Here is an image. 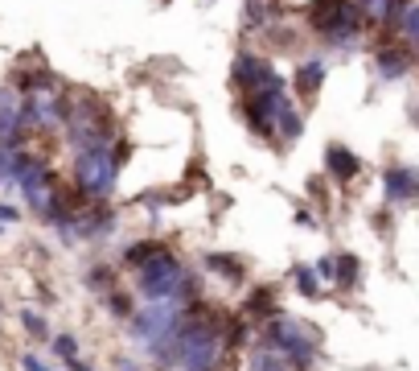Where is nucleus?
<instances>
[{"label":"nucleus","mask_w":419,"mask_h":371,"mask_svg":"<svg viewBox=\"0 0 419 371\" xmlns=\"http://www.w3.org/2000/svg\"><path fill=\"white\" fill-rule=\"evenodd\" d=\"M132 289H136L144 301H177V305H189V301L202 297V276L189 272L173 247H164L161 256H152L148 264L136 269Z\"/></svg>","instance_id":"obj_1"},{"label":"nucleus","mask_w":419,"mask_h":371,"mask_svg":"<svg viewBox=\"0 0 419 371\" xmlns=\"http://www.w3.org/2000/svg\"><path fill=\"white\" fill-rule=\"evenodd\" d=\"M111 141H116V136H111ZM111 141L74 153V190L87 198V202H107L111 190H116V177H119L123 165L116 161Z\"/></svg>","instance_id":"obj_2"},{"label":"nucleus","mask_w":419,"mask_h":371,"mask_svg":"<svg viewBox=\"0 0 419 371\" xmlns=\"http://www.w3.org/2000/svg\"><path fill=\"white\" fill-rule=\"evenodd\" d=\"M259 346L284 355L292 371H312V363H317V334L300 322H292L288 314L259 326Z\"/></svg>","instance_id":"obj_3"},{"label":"nucleus","mask_w":419,"mask_h":371,"mask_svg":"<svg viewBox=\"0 0 419 371\" xmlns=\"http://www.w3.org/2000/svg\"><path fill=\"white\" fill-rule=\"evenodd\" d=\"M62 132H66V148L78 153V148L111 141V136H116V124L107 116L103 99H95L91 91H83V95L70 99V116H66V124H62Z\"/></svg>","instance_id":"obj_4"},{"label":"nucleus","mask_w":419,"mask_h":371,"mask_svg":"<svg viewBox=\"0 0 419 371\" xmlns=\"http://www.w3.org/2000/svg\"><path fill=\"white\" fill-rule=\"evenodd\" d=\"M181 322H186V305H177V301H144V305H136V314L123 326H128V334L140 346H148L157 338H164V334H177Z\"/></svg>","instance_id":"obj_5"},{"label":"nucleus","mask_w":419,"mask_h":371,"mask_svg":"<svg viewBox=\"0 0 419 371\" xmlns=\"http://www.w3.org/2000/svg\"><path fill=\"white\" fill-rule=\"evenodd\" d=\"M276 74V66L267 62V58H259L255 49H238L231 62V83L247 95V91H255V87H263L267 78Z\"/></svg>","instance_id":"obj_6"},{"label":"nucleus","mask_w":419,"mask_h":371,"mask_svg":"<svg viewBox=\"0 0 419 371\" xmlns=\"http://www.w3.org/2000/svg\"><path fill=\"white\" fill-rule=\"evenodd\" d=\"M0 145L21 148L25 145V124H21V95L13 83H0Z\"/></svg>","instance_id":"obj_7"},{"label":"nucleus","mask_w":419,"mask_h":371,"mask_svg":"<svg viewBox=\"0 0 419 371\" xmlns=\"http://www.w3.org/2000/svg\"><path fill=\"white\" fill-rule=\"evenodd\" d=\"M382 194L387 202H419V170L411 165H395V170L382 173Z\"/></svg>","instance_id":"obj_8"},{"label":"nucleus","mask_w":419,"mask_h":371,"mask_svg":"<svg viewBox=\"0 0 419 371\" xmlns=\"http://www.w3.org/2000/svg\"><path fill=\"white\" fill-rule=\"evenodd\" d=\"M284 314V305H279V297L272 285H259V289H251L247 293V301H243V318L255 322V326H263V322H272Z\"/></svg>","instance_id":"obj_9"},{"label":"nucleus","mask_w":419,"mask_h":371,"mask_svg":"<svg viewBox=\"0 0 419 371\" xmlns=\"http://www.w3.org/2000/svg\"><path fill=\"white\" fill-rule=\"evenodd\" d=\"M325 170L333 182H353L362 173V157L349 153L346 145H325Z\"/></svg>","instance_id":"obj_10"},{"label":"nucleus","mask_w":419,"mask_h":371,"mask_svg":"<svg viewBox=\"0 0 419 371\" xmlns=\"http://www.w3.org/2000/svg\"><path fill=\"white\" fill-rule=\"evenodd\" d=\"M407 66H411V54H407L403 46H382L378 54H374V71H378V78H387V83L403 78Z\"/></svg>","instance_id":"obj_11"},{"label":"nucleus","mask_w":419,"mask_h":371,"mask_svg":"<svg viewBox=\"0 0 419 371\" xmlns=\"http://www.w3.org/2000/svg\"><path fill=\"white\" fill-rule=\"evenodd\" d=\"M206 269L218 281H226V285H243L247 281V264L238 256H231V252H206Z\"/></svg>","instance_id":"obj_12"},{"label":"nucleus","mask_w":419,"mask_h":371,"mask_svg":"<svg viewBox=\"0 0 419 371\" xmlns=\"http://www.w3.org/2000/svg\"><path fill=\"white\" fill-rule=\"evenodd\" d=\"M321 83H325V62L321 58H308V62H300L296 66V74H292V91L304 99H312L317 91H321Z\"/></svg>","instance_id":"obj_13"},{"label":"nucleus","mask_w":419,"mask_h":371,"mask_svg":"<svg viewBox=\"0 0 419 371\" xmlns=\"http://www.w3.org/2000/svg\"><path fill=\"white\" fill-rule=\"evenodd\" d=\"M358 281H362V260L353 256V252H341V256H333V285L337 289H358Z\"/></svg>","instance_id":"obj_14"},{"label":"nucleus","mask_w":419,"mask_h":371,"mask_svg":"<svg viewBox=\"0 0 419 371\" xmlns=\"http://www.w3.org/2000/svg\"><path fill=\"white\" fill-rule=\"evenodd\" d=\"M164 247H169V244H161V240H136V244H128L123 252H119V264H123V269H132V272H136L140 264H148L152 256H161Z\"/></svg>","instance_id":"obj_15"},{"label":"nucleus","mask_w":419,"mask_h":371,"mask_svg":"<svg viewBox=\"0 0 419 371\" xmlns=\"http://www.w3.org/2000/svg\"><path fill=\"white\" fill-rule=\"evenodd\" d=\"M292 285H296V293L308 297V301H317V297L325 293V285H321V276L312 272V264H292Z\"/></svg>","instance_id":"obj_16"},{"label":"nucleus","mask_w":419,"mask_h":371,"mask_svg":"<svg viewBox=\"0 0 419 371\" xmlns=\"http://www.w3.org/2000/svg\"><path fill=\"white\" fill-rule=\"evenodd\" d=\"M83 285L91 289V293H111V289H119V276H116V269L111 264H91L87 269V276H83Z\"/></svg>","instance_id":"obj_17"},{"label":"nucleus","mask_w":419,"mask_h":371,"mask_svg":"<svg viewBox=\"0 0 419 371\" xmlns=\"http://www.w3.org/2000/svg\"><path fill=\"white\" fill-rule=\"evenodd\" d=\"M247 371H292V367H288L284 355L267 351V346H255V351L247 355Z\"/></svg>","instance_id":"obj_18"},{"label":"nucleus","mask_w":419,"mask_h":371,"mask_svg":"<svg viewBox=\"0 0 419 371\" xmlns=\"http://www.w3.org/2000/svg\"><path fill=\"white\" fill-rule=\"evenodd\" d=\"M403 8H407V0H362V17H370V21H395Z\"/></svg>","instance_id":"obj_19"},{"label":"nucleus","mask_w":419,"mask_h":371,"mask_svg":"<svg viewBox=\"0 0 419 371\" xmlns=\"http://www.w3.org/2000/svg\"><path fill=\"white\" fill-rule=\"evenodd\" d=\"M103 305H107V314L119 322H128L132 314H136V301H132V293H123V289H111V293H103Z\"/></svg>","instance_id":"obj_20"},{"label":"nucleus","mask_w":419,"mask_h":371,"mask_svg":"<svg viewBox=\"0 0 419 371\" xmlns=\"http://www.w3.org/2000/svg\"><path fill=\"white\" fill-rule=\"evenodd\" d=\"M267 17H272V13H267V0H247V4H243V29H247V33H255V25L263 29Z\"/></svg>","instance_id":"obj_21"},{"label":"nucleus","mask_w":419,"mask_h":371,"mask_svg":"<svg viewBox=\"0 0 419 371\" xmlns=\"http://www.w3.org/2000/svg\"><path fill=\"white\" fill-rule=\"evenodd\" d=\"M395 25H399V33H403L407 42H415V46H419V8H415V4H407V8L395 17Z\"/></svg>","instance_id":"obj_22"},{"label":"nucleus","mask_w":419,"mask_h":371,"mask_svg":"<svg viewBox=\"0 0 419 371\" xmlns=\"http://www.w3.org/2000/svg\"><path fill=\"white\" fill-rule=\"evenodd\" d=\"M17 318H21V326L29 330V334H33V338H49V322L42 318V314H37L33 305H25V310L17 314Z\"/></svg>","instance_id":"obj_23"},{"label":"nucleus","mask_w":419,"mask_h":371,"mask_svg":"<svg viewBox=\"0 0 419 371\" xmlns=\"http://www.w3.org/2000/svg\"><path fill=\"white\" fill-rule=\"evenodd\" d=\"M49 346H54V355H58V359H78V355H83V351H78V338L66 334V330H62V334H54Z\"/></svg>","instance_id":"obj_24"},{"label":"nucleus","mask_w":419,"mask_h":371,"mask_svg":"<svg viewBox=\"0 0 419 371\" xmlns=\"http://www.w3.org/2000/svg\"><path fill=\"white\" fill-rule=\"evenodd\" d=\"M21 371H54V367H49L37 351H25V355H21Z\"/></svg>","instance_id":"obj_25"},{"label":"nucleus","mask_w":419,"mask_h":371,"mask_svg":"<svg viewBox=\"0 0 419 371\" xmlns=\"http://www.w3.org/2000/svg\"><path fill=\"white\" fill-rule=\"evenodd\" d=\"M312 272L321 276V285H333V256H321V260L312 264Z\"/></svg>","instance_id":"obj_26"},{"label":"nucleus","mask_w":419,"mask_h":371,"mask_svg":"<svg viewBox=\"0 0 419 371\" xmlns=\"http://www.w3.org/2000/svg\"><path fill=\"white\" fill-rule=\"evenodd\" d=\"M0 223H4V227H17V223H21V211H17L13 202H0Z\"/></svg>","instance_id":"obj_27"},{"label":"nucleus","mask_w":419,"mask_h":371,"mask_svg":"<svg viewBox=\"0 0 419 371\" xmlns=\"http://www.w3.org/2000/svg\"><path fill=\"white\" fill-rule=\"evenodd\" d=\"M116 371H140V363H136V359H123V355H119V359H116Z\"/></svg>","instance_id":"obj_28"},{"label":"nucleus","mask_w":419,"mask_h":371,"mask_svg":"<svg viewBox=\"0 0 419 371\" xmlns=\"http://www.w3.org/2000/svg\"><path fill=\"white\" fill-rule=\"evenodd\" d=\"M0 235H4V223H0Z\"/></svg>","instance_id":"obj_29"}]
</instances>
